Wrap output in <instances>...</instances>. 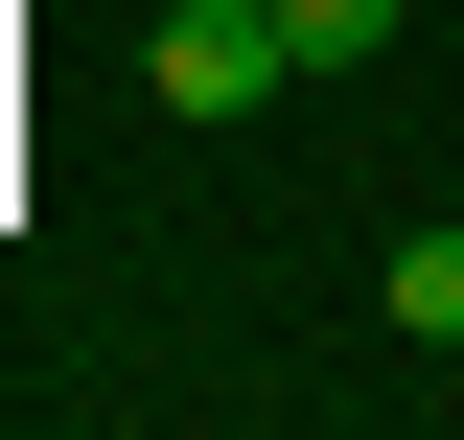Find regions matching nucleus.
Here are the masks:
<instances>
[{
  "instance_id": "f257e3e1",
  "label": "nucleus",
  "mask_w": 464,
  "mask_h": 440,
  "mask_svg": "<svg viewBox=\"0 0 464 440\" xmlns=\"http://www.w3.org/2000/svg\"><path fill=\"white\" fill-rule=\"evenodd\" d=\"M279 0H163V24H140V93H163V116H209V139H232V116H279Z\"/></svg>"
},
{
  "instance_id": "f03ea898",
  "label": "nucleus",
  "mask_w": 464,
  "mask_h": 440,
  "mask_svg": "<svg viewBox=\"0 0 464 440\" xmlns=\"http://www.w3.org/2000/svg\"><path fill=\"white\" fill-rule=\"evenodd\" d=\"M372 301H395V348H464V232H395V255H372Z\"/></svg>"
},
{
  "instance_id": "7ed1b4c3",
  "label": "nucleus",
  "mask_w": 464,
  "mask_h": 440,
  "mask_svg": "<svg viewBox=\"0 0 464 440\" xmlns=\"http://www.w3.org/2000/svg\"><path fill=\"white\" fill-rule=\"evenodd\" d=\"M395 24H418V0H279V47H302V70H372Z\"/></svg>"
}]
</instances>
